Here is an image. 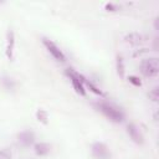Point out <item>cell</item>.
Returning <instances> with one entry per match:
<instances>
[{"instance_id": "6da1fadb", "label": "cell", "mask_w": 159, "mask_h": 159, "mask_svg": "<svg viewBox=\"0 0 159 159\" xmlns=\"http://www.w3.org/2000/svg\"><path fill=\"white\" fill-rule=\"evenodd\" d=\"M93 106L104 116L107 117L109 120L112 122H116V123H120L124 120V113L114 104L109 103V102H106V101H99V102H96L93 103Z\"/></svg>"}, {"instance_id": "7a4b0ae2", "label": "cell", "mask_w": 159, "mask_h": 159, "mask_svg": "<svg viewBox=\"0 0 159 159\" xmlns=\"http://www.w3.org/2000/svg\"><path fill=\"white\" fill-rule=\"evenodd\" d=\"M140 72L145 77H154L159 72V60L157 57L143 58L139 65Z\"/></svg>"}, {"instance_id": "3957f363", "label": "cell", "mask_w": 159, "mask_h": 159, "mask_svg": "<svg viewBox=\"0 0 159 159\" xmlns=\"http://www.w3.org/2000/svg\"><path fill=\"white\" fill-rule=\"evenodd\" d=\"M65 73L70 77L71 83H72L75 91H76L77 93H80L81 96H86V87H84V84H83L86 77L82 76L81 73H78L77 71H75L73 68H67V70L65 71Z\"/></svg>"}, {"instance_id": "277c9868", "label": "cell", "mask_w": 159, "mask_h": 159, "mask_svg": "<svg viewBox=\"0 0 159 159\" xmlns=\"http://www.w3.org/2000/svg\"><path fill=\"white\" fill-rule=\"evenodd\" d=\"M91 154L94 159H109L111 152L108 147L102 142H94L91 147Z\"/></svg>"}, {"instance_id": "5b68a950", "label": "cell", "mask_w": 159, "mask_h": 159, "mask_svg": "<svg viewBox=\"0 0 159 159\" xmlns=\"http://www.w3.org/2000/svg\"><path fill=\"white\" fill-rule=\"evenodd\" d=\"M42 43L45 45V47L47 48V51L53 56V58H56L57 61H65V60H66L65 53L60 50V47H58L55 42H52V41L48 40V39H42Z\"/></svg>"}, {"instance_id": "8992f818", "label": "cell", "mask_w": 159, "mask_h": 159, "mask_svg": "<svg viewBox=\"0 0 159 159\" xmlns=\"http://www.w3.org/2000/svg\"><path fill=\"white\" fill-rule=\"evenodd\" d=\"M35 138H36L35 133L31 129H26L17 134V143L22 147H30L31 144H34Z\"/></svg>"}, {"instance_id": "52a82bcc", "label": "cell", "mask_w": 159, "mask_h": 159, "mask_svg": "<svg viewBox=\"0 0 159 159\" xmlns=\"http://www.w3.org/2000/svg\"><path fill=\"white\" fill-rule=\"evenodd\" d=\"M127 133H128L129 138H130L135 144H143V142H144L143 134H142V132L139 130V128H138L134 123H129V124L127 125Z\"/></svg>"}, {"instance_id": "ba28073f", "label": "cell", "mask_w": 159, "mask_h": 159, "mask_svg": "<svg viewBox=\"0 0 159 159\" xmlns=\"http://www.w3.org/2000/svg\"><path fill=\"white\" fill-rule=\"evenodd\" d=\"M6 57L9 60H12L14 55V46H15V35L12 30L7 31V39H6Z\"/></svg>"}, {"instance_id": "9c48e42d", "label": "cell", "mask_w": 159, "mask_h": 159, "mask_svg": "<svg viewBox=\"0 0 159 159\" xmlns=\"http://www.w3.org/2000/svg\"><path fill=\"white\" fill-rule=\"evenodd\" d=\"M34 149H35V153L40 157H43V155H47L50 152H51V145L48 143H45V142H40V143H36L34 145Z\"/></svg>"}, {"instance_id": "30bf717a", "label": "cell", "mask_w": 159, "mask_h": 159, "mask_svg": "<svg viewBox=\"0 0 159 159\" xmlns=\"http://www.w3.org/2000/svg\"><path fill=\"white\" fill-rule=\"evenodd\" d=\"M124 41L129 45H139L143 41V36L138 32H130L124 36Z\"/></svg>"}, {"instance_id": "8fae6325", "label": "cell", "mask_w": 159, "mask_h": 159, "mask_svg": "<svg viewBox=\"0 0 159 159\" xmlns=\"http://www.w3.org/2000/svg\"><path fill=\"white\" fill-rule=\"evenodd\" d=\"M124 72H125V67H124V61L120 56H117V73L120 78H124Z\"/></svg>"}, {"instance_id": "7c38bea8", "label": "cell", "mask_w": 159, "mask_h": 159, "mask_svg": "<svg viewBox=\"0 0 159 159\" xmlns=\"http://www.w3.org/2000/svg\"><path fill=\"white\" fill-rule=\"evenodd\" d=\"M0 82H1V84H2V86L6 88V89H14V87H15V81H14L12 78L7 77V76L1 77Z\"/></svg>"}, {"instance_id": "4fadbf2b", "label": "cell", "mask_w": 159, "mask_h": 159, "mask_svg": "<svg viewBox=\"0 0 159 159\" xmlns=\"http://www.w3.org/2000/svg\"><path fill=\"white\" fill-rule=\"evenodd\" d=\"M36 118H37L39 122H41L43 124L48 123V120H47L48 119V114H47V112L45 109H37L36 111Z\"/></svg>"}, {"instance_id": "5bb4252c", "label": "cell", "mask_w": 159, "mask_h": 159, "mask_svg": "<svg viewBox=\"0 0 159 159\" xmlns=\"http://www.w3.org/2000/svg\"><path fill=\"white\" fill-rule=\"evenodd\" d=\"M83 84H84V87H88V88H89V89H91V91H92L93 93H96V94H99V96H103L102 91H101V89H98V88H97V87H96V86H94V84H93V83H92L91 81H88L87 78L84 80Z\"/></svg>"}, {"instance_id": "9a60e30c", "label": "cell", "mask_w": 159, "mask_h": 159, "mask_svg": "<svg viewBox=\"0 0 159 159\" xmlns=\"http://www.w3.org/2000/svg\"><path fill=\"white\" fill-rule=\"evenodd\" d=\"M148 96H149V99H152L153 102H158V99H159V88L158 87H154L148 93Z\"/></svg>"}, {"instance_id": "2e32d148", "label": "cell", "mask_w": 159, "mask_h": 159, "mask_svg": "<svg viewBox=\"0 0 159 159\" xmlns=\"http://www.w3.org/2000/svg\"><path fill=\"white\" fill-rule=\"evenodd\" d=\"M0 159H11V152L7 148L0 149Z\"/></svg>"}, {"instance_id": "e0dca14e", "label": "cell", "mask_w": 159, "mask_h": 159, "mask_svg": "<svg viewBox=\"0 0 159 159\" xmlns=\"http://www.w3.org/2000/svg\"><path fill=\"white\" fill-rule=\"evenodd\" d=\"M128 81L132 83V84H134V86H137V87H139V86H142V81L137 77V76H129L128 77Z\"/></svg>"}, {"instance_id": "ac0fdd59", "label": "cell", "mask_w": 159, "mask_h": 159, "mask_svg": "<svg viewBox=\"0 0 159 159\" xmlns=\"http://www.w3.org/2000/svg\"><path fill=\"white\" fill-rule=\"evenodd\" d=\"M104 7H106V10H107V11H117V10H118V5L112 4V2L106 4V5H104Z\"/></svg>"}, {"instance_id": "d6986e66", "label": "cell", "mask_w": 159, "mask_h": 159, "mask_svg": "<svg viewBox=\"0 0 159 159\" xmlns=\"http://www.w3.org/2000/svg\"><path fill=\"white\" fill-rule=\"evenodd\" d=\"M158 17H155V20H154V27H155V30H159V27H158Z\"/></svg>"}]
</instances>
